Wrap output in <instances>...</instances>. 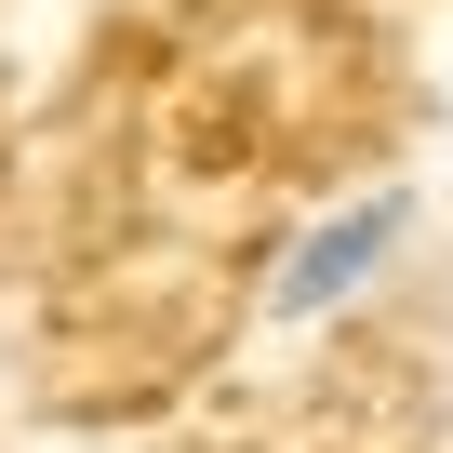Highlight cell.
I'll use <instances>...</instances> for the list:
<instances>
[{"label":"cell","instance_id":"6da1fadb","mask_svg":"<svg viewBox=\"0 0 453 453\" xmlns=\"http://www.w3.org/2000/svg\"><path fill=\"white\" fill-rule=\"evenodd\" d=\"M400 254H413V187H360V200L307 213L280 241V267H267V334H320V320L373 307L400 280Z\"/></svg>","mask_w":453,"mask_h":453}]
</instances>
